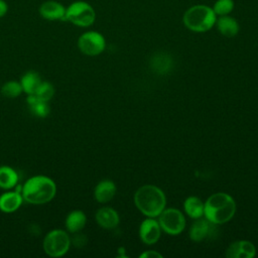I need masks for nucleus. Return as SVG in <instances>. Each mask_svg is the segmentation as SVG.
I'll return each mask as SVG.
<instances>
[{"label": "nucleus", "mask_w": 258, "mask_h": 258, "mask_svg": "<svg viewBox=\"0 0 258 258\" xmlns=\"http://www.w3.org/2000/svg\"><path fill=\"white\" fill-rule=\"evenodd\" d=\"M0 93L5 98L15 99V98H18L23 93V91H22L19 81L10 80V81L5 82L2 85V87L0 89Z\"/></svg>", "instance_id": "23"}, {"label": "nucleus", "mask_w": 258, "mask_h": 258, "mask_svg": "<svg viewBox=\"0 0 258 258\" xmlns=\"http://www.w3.org/2000/svg\"><path fill=\"white\" fill-rule=\"evenodd\" d=\"M183 208L188 217L191 219H199L204 216L205 203L198 197L191 196L185 199L183 203Z\"/></svg>", "instance_id": "21"}, {"label": "nucleus", "mask_w": 258, "mask_h": 258, "mask_svg": "<svg viewBox=\"0 0 258 258\" xmlns=\"http://www.w3.org/2000/svg\"><path fill=\"white\" fill-rule=\"evenodd\" d=\"M116 184L111 179L100 180L94 188V198L100 204L110 202L116 195Z\"/></svg>", "instance_id": "15"}, {"label": "nucleus", "mask_w": 258, "mask_h": 258, "mask_svg": "<svg viewBox=\"0 0 258 258\" xmlns=\"http://www.w3.org/2000/svg\"><path fill=\"white\" fill-rule=\"evenodd\" d=\"M158 223L161 230L171 236L179 235L185 228L183 214L175 208L164 209L158 216Z\"/></svg>", "instance_id": "8"}, {"label": "nucleus", "mask_w": 258, "mask_h": 258, "mask_svg": "<svg viewBox=\"0 0 258 258\" xmlns=\"http://www.w3.org/2000/svg\"><path fill=\"white\" fill-rule=\"evenodd\" d=\"M215 26L217 27L218 31L225 37H234L239 33L240 25L238 20L230 15L218 16Z\"/></svg>", "instance_id": "16"}, {"label": "nucleus", "mask_w": 258, "mask_h": 258, "mask_svg": "<svg viewBox=\"0 0 258 258\" xmlns=\"http://www.w3.org/2000/svg\"><path fill=\"white\" fill-rule=\"evenodd\" d=\"M54 94H55L54 86L50 82L42 80V82L40 83V85L38 86V88L36 89L33 95H35L36 98L41 101L49 102L53 98Z\"/></svg>", "instance_id": "24"}, {"label": "nucleus", "mask_w": 258, "mask_h": 258, "mask_svg": "<svg viewBox=\"0 0 258 258\" xmlns=\"http://www.w3.org/2000/svg\"><path fill=\"white\" fill-rule=\"evenodd\" d=\"M41 82H42V78L35 71L25 72L19 80L22 91L24 94H26V96L34 94Z\"/></svg>", "instance_id": "19"}, {"label": "nucleus", "mask_w": 258, "mask_h": 258, "mask_svg": "<svg viewBox=\"0 0 258 258\" xmlns=\"http://www.w3.org/2000/svg\"><path fill=\"white\" fill-rule=\"evenodd\" d=\"M256 255V247L247 240L235 241L226 250L228 258H252Z\"/></svg>", "instance_id": "13"}, {"label": "nucleus", "mask_w": 258, "mask_h": 258, "mask_svg": "<svg viewBox=\"0 0 258 258\" xmlns=\"http://www.w3.org/2000/svg\"><path fill=\"white\" fill-rule=\"evenodd\" d=\"M134 203L144 216L156 218L165 209L166 198L164 192L156 185L144 184L136 190Z\"/></svg>", "instance_id": "2"}, {"label": "nucleus", "mask_w": 258, "mask_h": 258, "mask_svg": "<svg viewBox=\"0 0 258 258\" xmlns=\"http://www.w3.org/2000/svg\"><path fill=\"white\" fill-rule=\"evenodd\" d=\"M87 224V216L82 210L71 211L64 219V228L70 234L81 232Z\"/></svg>", "instance_id": "17"}, {"label": "nucleus", "mask_w": 258, "mask_h": 258, "mask_svg": "<svg viewBox=\"0 0 258 258\" xmlns=\"http://www.w3.org/2000/svg\"><path fill=\"white\" fill-rule=\"evenodd\" d=\"M57 185L48 175L35 174L21 184V195L25 203L35 206L45 205L56 196Z\"/></svg>", "instance_id": "1"}, {"label": "nucleus", "mask_w": 258, "mask_h": 258, "mask_svg": "<svg viewBox=\"0 0 258 258\" xmlns=\"http://www.w3.org/2000/svg\"><path fill=\"white\" fill-rule=\"evenodd\" d=\"M96 17V11L89 2L77 0L67 7L64 21H68L78 27L87 28L95 23Z\"/></svg>", "instance_id": "6"}, {"label": "nucleus", "mask_w": 258, "mask_h": 258, "mask_svg": "<svg viewBox=\"0 0 258 258\" xmlns=\"http://www.w3.org/2000/svg\"><path fill=\"white\" fill-rule=\"evenodd\" d=\"M217 15L212 6L195 4L189 6L182 15L183 25L192 32L203 33L211 30L217 21Z\"/></svg>", "instance_id": "4"}, {"label": "nucleus", "mask_w": 258, "mask_h": 258, "mask_svg": "<svg viewBox=\"0 0 258 258\" xmlns=\"http://www.w3.org/2000/svg\"><path fill=\"white\" fill-rule=\"evenodd\" d=\"M216 234L217 225L203 217L196 219L188 231V236L194 242H202L214 237Z\"/></svg>", "instance_id": "9"}, {"label": "nucleus", "mask_w": 258, "mask_h": 258, "mask_svg": "<svg viewBox=\"0 0 258 258\" xmlns=\"http://www.w3.org/2000/svg\"><path fill=\"white\" fill-rule=\"evenodd\" d=\"M161 257H162V255L154 250L145 251L140 254V258H161Z\"/></svg>", "instance_id": "27"}, {"label": "nucleus", "mask_w": 258, "mask_h": 258, "mask_svg": "<svg viewBox=\"0 0 258 258\" xmlns=\"http://www.w3.org/2000/svg\"><path fill=\"white\" fill-rule=\"evenodd\" d=\"M72 246L70 233L63 229H52L48 231L42 240L43 252L51 258L64 256Z\"/></svg>", "instance_id": "5"}, {"label": "nucleus", "mask_w": 258, "mask_h": 258, "mask_svg": "<svg viewBox=\"0 0 258 258\" xmlns=\"http://www.w3.org/2000/svg\"><path fill=\"white\" fill-rule=\"evenodd\" d=\"M236 213V202L226 192H216L205 203L204 216L216 225L229 222Z\"/></svg>", "instance_id": "3"}, {"label": "nucleus", "mask_w": 258, "mask_h": 258, "mask_svg": "<svg viewBox=\"0 0 258 258\" xmlns=\"http://www.w3.org/2000/svg\"><path fill=\"white\" fill-rule=\"evenodd\" d=\"M74 236L71 237L72 240V245L74 244L76 247H82L87 243V238L86 236H84L81 232L79 233H75L73 234Z\"/></svg>", "instance_id": "26"}, {"label": "nucleus", "mask_w": 258, "mask_h": 258, "mask_svg": "<svg viewBox=\"0 0 258 258\" xmlns=\"http://www.w3.org/2000/svg\"><path fill=\"white\" fill-rule=\"evenodd\" d=\"M77 46L83 54L88 56H96L105 50L106 39L101 32L96 30H88L79 36Z\"/></svg>", "instance_id": "7"}, {"label": "nucleus", "mask_w": 258, "mask_h": 258, "mask_svg": "<svg viewBox=\"0 0 258 258\" xmlns=\"http://www.w3.org/2000/svg\"><path fill=\"white\" fill-rule=\"evenodd\" d=\"M161 227L157 220L148 217L139 226V237L146 245L155 244L161 236Z\"/></svg>", "instance_id": "10"}, {"label": "nucleus", "mask_w": 258, "mask_h": 258, "mask_svg": "<svg viewBox=\"0 0 258 258\" xmlns=\"http://www.w3.org/2000/svg\"><path fill=\"white\" fill-rule=\"evenodd\" d=\"M24 203L20 191L16 189H7L0 195V212L4 214H13L19 210Z\"/></svg>", "instance_id": "12"}, {"label": "nucleus", "mask_w": 258, "mask_h": 258, "mask_svg": "<svg viewBox=\"0 0 258 258\" xmlns=\"http://www.w3.org/2000/svg\"><path fill=\"white\" fill-rule=\"evenodd\" d=\"M8 12V4L5 0H0V18L4 17Z\"/></svg>", "instance_id": "28"}, {"label": "nucleus", "mask_w": 258, "mask_h": 258, "mask_svg": "<svg viewBox=\"0 0 258 258\" xmlns=\"http://www.w3.org/2000/svg\"><path fill=\"white\" fill-rule=\"evenodd\" d=\"M212 8L217 16L230 15L235 8V2L234 0H216Z\"/></svg>", "instance_id": "25"}, {"label": "nucleus", "mask_w": 258, "mask_h": 258, "mask_svg": "<svg viewBox=\"0 0 258 258\" xmlns=\"http://www.w3.org/2000/svg\"><path fill=\"white\" fill-rule=\"evenodd\" d=\"M26 103L29 112L37 118H46L50 114V106L48 102L41 101L35 95H27Z\"/></svg>", "instance_id": "20"}, {"label": "nucleus", "mask_w": 258, "mask_h": 258, "mask_svg": "<svg viewBox=\"0 0 258 258\" xmlns=\"http://www.w3.org/2000/svg\"><path fill=\"white\" fill-rule=\"evenodd\" d=\"M66 10L67 7L54 0L44 1L38 8L39 15L48 21H64Z\"/></svg>", "instance_id": "11"}, {"label": "nucleus", "mask_w": 258, "mask_h": 258, "mask_svg": "<svg viewBox=\"0 0 258 258\" xmlns=\"http://www.w3.org/2000/svg\"><path fill=\"white\" fill-rule=\"evenodd\" d=\"M19 174L10 165H0V188L3 190L13 189L18 184Z\"/></svg>", "instance_id": "18"}, {"label": "nucleus", "mask_w": 258, "mask_h": 258, "mask_svg": "<svg viewBox=\"0 0 258 258\" xmlns=\"http://www.w3.org/2000/svg\"><path fill=\"white\" fill-rule=\"evenodd\" d=\"M95 220L97 224L106 230L115 229L120 223V217L116 210L111 207L100 208L95 215Z\"/></svg>", "instance_id": "14"}, {"label": "nucleus", "mask_w": 258, "mask_h": 258, "mask_svg": "<svg viewBox=\"0 0 258 258\" xmlns=\"http://www.w3.org/2000/svg\"><path fill=\"white\" fill-rule=\"evenodd\" d=\"M152 71L158 75H164L169 72L172 67V59L166 53H157L150 60Z\"/></svg>", "instance_id": "22"}]
</instances>
